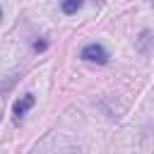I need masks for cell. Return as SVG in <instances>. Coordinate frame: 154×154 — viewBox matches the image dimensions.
<instances>
[{"label":"cell","mask_w":154,"mask_h":154,"mask_svg":"<svg viewBox=\"0 0 154 154\" xmlns=\"http://www.w3.org/2000/svg\"><path fill=\"white\" fill-rule=\"evenodd\" d=\"M0 19H2V10H0Z\"/></svg>","instance_id":"8992f818"},{"label":"cell","mask_w":154,"mask_h":154,"mask_svg":"<svg viewBox=\"0 0 154 154\" xmlns=\"http://www.w3.org/2000/svg\"><path fill=\"white\" fill-rule=\"evenodd\" d=\"M34 103H36L34 94H24L22 99H17V101H14V106H12V116H14V123H19V120H22V116H24V113H26V111H29Z\"/></svg>","instance_id":"7a4b0ae2"},{"label":"cell","mask_w":154,"mask_h":154,"mask_svg":"<svg viewBox=\"0 0 154 154\" xmlns=\"http://www.w3.org/2000/svg\"><path fill=\"white\" fill-rule=\"evenodd\" d=\"M94 2H99V5H101V2H106V0H94Z\"/></svg>","instance_id":"5b68a950"},{"label":"cell","mask_w":154,"mask_h":154,"mask_svg":"<svg viewBox=\"0 0 154 154\" xmlns=\"http://www.w3.org/2000/svg\"><path fill=\"white\" fill-rule=\"evenodd\" d=\"M34 48H36V51H43V48H46V43H43V41H36V43H34Z\"/></svg>","instance_id":"277c9868"},{"label":"cell","mask_w":154,"mask_h":154,"mask_svg":"<svg viewBox=\"0 0 154 154\" xmlns=\"http://www.w3.org/2000/svg\"><path fill=\"white\" fill-rule=\"evenodd\" d=\"M79 7H82V0H60V10L65 14H75Z\"/></svg>","instance_id":"3957f363"},{"label":"cell","mask_w":154,"mask_h":154,"mask_svg":"<svg viewBox=\"0 0 154 154\" xmlns=\"http://www.w3.org/2000/svg\"><path fill=\"white\" fill-rule=\"evenodd\" d=\"M79 58L82 60H87V63H96V65H106L108 63V51L101 46V43H87L84 48H82V53H79Z\"/></svg>","instance_id":"6da1fadb"}]
</instances>
